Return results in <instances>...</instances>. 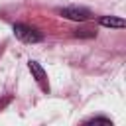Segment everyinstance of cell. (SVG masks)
I'll return each mask as SVG.
<instances>
[{"label":"cell","instance_id":"6da1fadb","mask_svg":"<svg viewBox=\"0 0 126 126\" xmlns=\"http://www.w3.org/2000/svg\"><path fill=\"white\" fill-rule=\"evenodd\" d=\"M14 35L24 43H39L43 39V35L37 30L30 28V26H24V24H16L14 26Z\"/></svg>","mask_w":126,"mask_h":126},{"label":"cell","instance_id":"7a4b0ae2","mask_svg":"<svg viewBox=\"0 0 126 126\" xmlns=\"http://www.w3.org/2000/svg\"><path fill=\"white\" fill-rule=\"evenodd\" d=\"M57 14H61L63 18L67 20H73V22H85V20H91V10L87 8H77V6H67V8H59Z\"/></svg>","mask_w":126,"mask_h":126},{"label":"cell","instance_id":"3957f363","mask_svg":"<svg viewBox=\"0 0 126 126\" xmlns=\"http://www.w3.org/2000/svg\"><path fill=\"white\" fill-rule=\"evenodd\" d=\"M28 67H30V71H32V75H33V79L37 81V85L41 87V91L43 93H47L49 91V83H47V75H45V71H43V67L37 63V61H28Z\"/></svg>","mask_w":126,"mask_h":126},{"label":"cell","instance_id":"277c9868","mask_svg":"<svg viewBox=\"0 0 126 126\" xmlns=\"http://www.w3.org/2000/svg\"><path fill=\"white\" fill-rule=\"evenodd\" d=\"M98 22H100V26H104V28H118V30H122V28L126 26V22H124L122 18H116V16H102Z\"/></svg>","mask_w":126,"mask_h":126},{"label":"cell","instance_id":"5b68a950","mask_svg":"<svg viewBox=\"0 0 126 126\" xmlns=\"http://www.w3.org/2000/svg\"><path fill=\"white\" fill-rule=\"evenodd\" d=\"M89 122H102V124H112L108 118H100V116H98V118H91Z\"/></svg>","mask_w":126,"mask_h":126}]
</instances>
